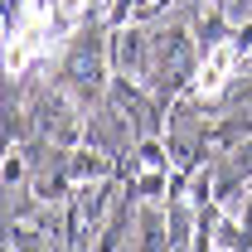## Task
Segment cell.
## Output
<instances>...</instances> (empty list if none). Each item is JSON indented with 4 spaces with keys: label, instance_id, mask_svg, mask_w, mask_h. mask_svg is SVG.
I'll return each instance as SVG.
<instances>
[{
    "label": "cell",
    "instance_id": "7",
    "mask_svg": "<svg viewBox=\"0 0 252 252\" xmlns=\"http://www.w3.org/2000/svg\"><path fill=\"white\" fill-rule=\"evenodd\" d=\"M243 223H248V228H252V199H248V209H243Z\"/></svg>",
    "mask_w": 252,
    "mask_h": 252
},
{
    "label": "cell",
    "instance_id": "2",
    "mask_svg": "<svg viewBox=\"0 0 252 252\" xmlns=\"http://www.w3.org/2000/svg\"><path fill=\"white\" fill-rule=\"evenodd\" d=\"M117 63L122 68H136V73L146 68V39L136 30H122V39H117Z\"/></svg>",
    "mask_w": 252,
    "mask_h": 252
},
{
    "label": "cell",
    "instance_id": "8",
    "mask_svg": "<svg viewBox=\"0 0 252 252\" xmlns=\"http://www.w3.org/2000/svg\"><path fill=\"white\" fill-rule=\"evenodd\" d=\"M156 5H165V0H156Z\"/></svg>",
    "mask_w": 252,
    "mask_h": 252
},
{
    "label": "cell",
    "instance_id": "6",
    "mask_svg": "<svg viewBox=\"0 0 252 252\" xmlns=\"http://www.w3.org/2000/svg\"><path fill=\"white\" fill-rule=\"evenodd\" d=\"M126 5H131V0H117V5H112V25H126Z\"/></svg>",
    "mask_w": 252,
    "mask_h": 252
},
{
    "label": "cell",
    "instance_id": "3",
    "mask_svg": "<svg viewBox=\"0 0 252 252\" xmlns=\"http://www.w3.org/2000/svg\"><path fill=\"white\" fill-rule=\"evenodd\" d=\"M102 175H107V160L97 151H78L73 156V180H102Z\"/></svg>",
    "mask_w": 252,
    "mask_h": 252
},
{
    "label": "cell",
    "instance_id": "4",
    "mask_svg": "<svg viewBox=\"0 0 252 252\" xmlns=\"http://www.w3.org/2000/svg\"><path fill=\"white\" fill-rule=\"evenodd\" d=\"M20 175H25V160H20L15 151H10V156H5V185H15Z\"/></svg>",
    "mask_w": 252,
    "mask_h": 252
},
{
    "label": "cell",
    "instance_id": "5",
    "mask_svg": "<svg viewBox=\"0 0 252 252\" xmlns=\"http://www.w3.org/2000/svg\"><path fill=\"white\" fill-rule=\"evenodd\" d=\"M54 5H59V15H63V20H73V15H78L88 0H54Z\"/></svg>",
    "mask_w": 252,
    "mask_h": 252
},
{
    "label": "cell",
    "instance_id": "1",
    "mask_svg": "<svg viewBox=\"0 0 252 252\" xmlns=\"http://www.w3.org/2000/svg\"><path fill=\"white\" fill-rule=\"evenodd\" d=\"M233 68H238V49L233 44H214L209 49V59L199 68V78H194V93L199 97H219L228 88V78H233Z\"/></svg>",
    "mask_w": 252,
    "mask_h": 252
}]
</instances>
